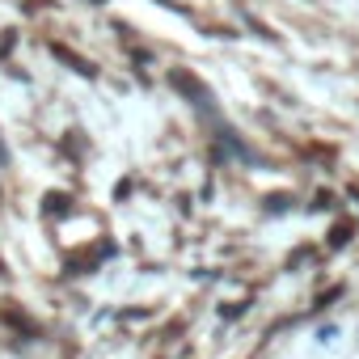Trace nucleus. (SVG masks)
<instances>
[{
    "instance_id": "nucleus-1",
    "label": "nucleus",
    "mask_w": 359,
    "mask_h": 359,
    "mask_svg": "<svg viewBox=\"0 0 359 359\" xmlns=\"http://www.w3.org/2000/svg\"><path fill=\"white\" fill-rule=\"evenodd\" d=\"M51 55H60L64 64H72V72H81V76H93V72H97V68H93V60H81V55H76V51H68V47H55V43H51Z\"/></svg>"
}]
</instances>
